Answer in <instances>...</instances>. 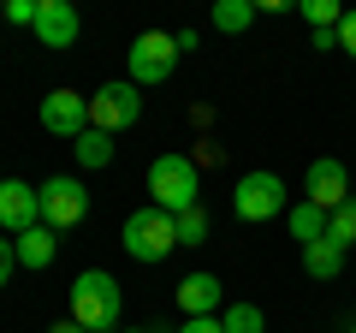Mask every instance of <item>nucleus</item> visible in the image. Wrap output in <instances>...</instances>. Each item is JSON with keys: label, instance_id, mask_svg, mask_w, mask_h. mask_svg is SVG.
<instances>
[{"label": "nucleus", "instance_id": "nucleus-4", "mask_svg": "<svg viewBox=\"0 0 356 333\" xmlns=\"http://www.w3.org/2000/svg\"><path fill=\"white\" fill-rule=\"evenodd\" d=\"M178 65V36H161V30H143L137 42L125 48V77L137 84V90H149V84H166Z\"/></svg>", "mask_w": 356, "mask_h": 333}, {"label": "nucleus", "instance_id": "nucleus-15", "mask_svg": "<svg viewBox=\"0 0 356 333\" xmlns=\"http://www.w3.org/2000/svg\"><path fill=\"white\" fill-rule=\"evenodd\" d=\"M285 220H291V238H297V250L303 244H315V238H327V208H315V203H297V208H285Z\"/></svg>", "mask_w": 356, "mask_h": 333}, {"label": "nucleus", "instance_id": "nucleus-25", "mask_svg": "<svg viewBox=\"0 0 356 333\" xmlns=\"http://www.w3.org/2000/svg\"><path fill=\"white\" fill-rule=\"evenodd\" d=\"M339 48L356 60V13H344V18H339Z\"/></svg>", "mask_w": 356, "mask_h": 333}, {"label": "nucleus", "instance_id": "nucleus-22", "mask_svg": "<svg viewBox=\"0 0 356 333\" xmlns=\"http://www.w3.org/2000/svg\"><path fill=\"white\" fill-rule=\"evenodd\" d=\"M36 6L42 0H6V24H30L36 30Z\"/></svg>", "mask_w": 356, "mask_h": 333}, {"label": "nucleus", "instance_id": "nucleus-20", "mask_svg": "<svg viewBox=\"0 0 356 333\" xmlns=\"http://www.w3.org/2000/svg\"><path fill=\"white\" fill-rule=\"evenodd\" d=\"M327 238L339 244V250H356V196L344 208H332V220H327Z\"/></svg>", "mask_w": 356, "mask_h": 333}, {"label": "nucleus", "instance_id": "nucleus-28", "mask_svg": "<svg viewBox=\"0 0 356 333\" xmlns=\"http://www.w3.org/2000/svg\"><path fill=\"white\" fill-rule=\"evenodd\" d=\"M125 333H161V327H125Z\"/></svg>", "mask_w": 356, "mask_h": 333}, {"label": "nucleus", "instance_id": "nucleus-6", "mask_svg": "<svg viewBox=\"0 0 356 333\" xmlns=\"http://www.w3.org/2000/svg\"><path fill=\"white\" fill-rule=\"evenodd\" d=\"M232 208H238V220H273V215H285V179H280V173H267V166L243 173V179L232 185Z\"/></svg>", "mask_w": 356, "mask_h": 333}, {"label": "nucleus", "instance_id": "nucleus-13", "mask_svg": "<svg viewBox=\"0 0 356 333\" xmlns=\"http://www.w3.org/2000/svg\"><path fill=\"white\" fill-rule=\"evenodd\" d=\"M18 268H30V274H36V268H48V262H54V250H60V232H54V226H30V232H18Z\"/></svg>", "mask_w": 356, "mask_h": 333}, {"label": "nucleus", "instance_id": "nucleus-12", "mask_svg": "<svg viewBox=\"0 0 356 333\" xmlns=\"http://www.w3.org/2000/svg\"><path fill=\"white\" fill-rule=\"evenodd\" d=\"M178 309H184V316H220V309H226V292H220V280L214 274H184V280H178Z\"/></svg>", "mask_w": 356, "mask_h": 333}, {"label": "nucleus", "instance_id": "nucleus-29", "mask_svg": "<svg viewBox=\"0 0 356 333\" xmlns=\"http://www.w3.org/2000/svg\"><path fill=\"white\" fill-rule=\"evenodd\" d=\"M350 191H356V166H350Z\"/></svg>", "mask_w": 356, "mask_h": 333}, {"label": "nucleus", "instance_id": "nucleus-18", "mask_svg": "<svg viewBox=\"0 0 356 333\" xmlns=\"http://www.w3.org/2000/svg\"><path fill=\"white\" fill-rule=\"evenodd\" d=\"M250 24H255V0H220L214 6V30H226V36H238Z\"/></svg>", "mask_w": 356, "mask_h": 333}, {"label": "nucleus", "instance_id": "nucleus-5", "mask_svg": "<svg viewBox=\"0 0 356 333\" xmlns=\"http://www.w3.org/2000/svg\"><path fill=\"white\" fill-rule=\"evenodd\" d=\"M143 119V90L131 84V77H113V84H102V90L89 95V125L95 131H131Z\"/></svg>", "mask_w": 356, "mask_h": 333}, {"label": "nucleus", "instance_id": "nucleus-26", "mask_svg": "<svg viewBox=\"0 0 356 333\" xmlns=\"http://www.w3.org/2000/svg\"><path fill=\"white\" fill-rule=\"evenodd\" d=\"M309 48H315V54H332V48H339V30H315V36H309Z\"/></svg>", "mask_w": 356, "mask_h": 333}, {"label": "nucleus", "instance_id": "nucleus-2", "mask_svg": "<svg viewBox=\"0 0 356 333\" xmlns=\"http://www.w3.org/2000/svg\"><path fill=\"white\" fill-rule=\"evenodd\" d=\"M149 191H154V208L184 215V208L202 203V173H196L191 155H154L149 161Z\"/></svg>", "mask_w": 356, "mask_h": 333}, {"label": "nucleus", "instance_id": "nucleus-17", "mask_svg": "<svg viewBox=\"0 0 356 333\" xmlns=\"http://www.w3.org/2000/svg\"><path fill=\"white\" fill-rule=\"evenodd\" d=\"M220 327H226V333H261L267 316H261V304L243 297V304H226V309H220Z\"/></svg>", "mask_w": 356, "mask_h": 333}, {"label": "nucleus", "instance_id": "nucleus-23", "mask_svg": "<svg viewBox=\"0 0 356 333\" xmlns=\"http://www.w3.org/2000/svg\"><path fill=\"white\" fill-rule=\"evenodd\" d=\"M13 268H18V244L0 238V286H13Z\"/></svg>", "mask_w": 356, "mask_h": 333}, {"label": "nucleus", "instance_id": "nucleus-16", "mask_svg": "<svg viewBox=\"0 0 356 333\" xmlns=\"http://www.w3.org/2000/svg\"><path fill=\"white\" fill-rule=\"evenodd\" d=\"M72 149H77V166H107V161H113V149H119V143L107 137V131H95V125H89L83 137L72 143Z\"/></svg>", "mask_w": 356, "mask_h": 333}, {"label": "nucleus", "instance_id": "nucleus-11", "mask_svg": "<svg viewBox=\"0 0 356 333\" xmlns=\"http://www.w3.org/2000/svg\"><path fill=\"white\" fill-rule=\"evenodd\" d=\"M77 30H83V24H77L72 0H42V6H36V42H42V48H72Z\"/></svg>", "mask_w": 356, "mask_h": 333}, {"label": "nucleus", "instance_id": "nucleus-21", "mask_svg": "<svg viewBox=\"0 0 356 333\" xmlns=\"http://www.w3.org/2000/svg\"><path fill=\"white\" fill-rule=\"evenodd\" d=\"M297 13H303V18H309V24H315V30H339L344 6H339V0H303Z\"/></svg>", "mask_w": 356, "mask_h": 333}, {"label": "nucleus", "instance_id": "nucleus-7", "mask_svg": "<svg viewBox=\"0 0 356 333\" xmlns=\"http://www.w3.org/2000/svg\"><path fill=\"white\" fill-rule=\"evenodd\" d=\"M42 191V226H54V232H72L77 220L89 215V191H83V179H72V173H54L48 185H36Z\"/></svg>", "mask_w": 356, "mask_h": 333}, {"label": "nucleus", "instance_id": "nucleus-10", "mask_svg": "<svg viewBox=\"0 0 356 333\" xmlns=\"http://www.w3.org/2000/svg\"><path fill=\"white\" fill-rule=\"evenodd\" d=\"M0 226H6V238H18V232L42 226V191L24 179H0Z\"/></svg>", "mask_w": 356, "mask_h": 333}, {"label": "nucleus", "instance_id": "nucleus-19", "mask_svg": "<svg viewBox=\"0 0 356 333\" xmlns=\"http://www.w3.org/2000/svg\"><path fill=\"white\" fill-rule=\"evenodd\" d=\"M208 226H214V220H208L202 203L184 208V215H178V244H184V250H202V244H208Z\"/></svg>", "mask_w": 356, "mask_h": 333}, {"label": "nucleus", "instance_id": "nucleus-24", "mask_svg": "<svg viewBox=\"0 0 356 333\" xmlns=\"http://www.w3.org/2000/svg\"><path fill=\"white\" fill-rule=\"evenodd\" d=\"M178 333H226V327H220V316H184Z\"/></svg>", "mask_w": 356, "mask_h": 333}, {"label": "nucleus", "instance_id": "nucleus-8", "mask_svg": "<svg viewBox=\"0 0 356 333\" xmlns=\"http://www.w3.org/2000/svg\"><path fill=\"white\" fill-rule=\"evenodd\" d=\"M303 203H315V208H344L350 203V166L344 161H332V155H315L309 161V173H303Z\"/></svg>", "mask_w": 356, "mask_h": 333}, {"label": "nucleus", "instance_id": "nucleus-9", "mask_svg": "<svg viewBox=\"0 0 356 333\" xmlns=\"http://www.w3.org/2000/svg\"><path fill=\"white\" fill-rule=\"evenodd\" d=\"M42 131L77 143V137L89 131V95H77V90H48V95H42Z\"/></svg>", "mask_w": 356, "mask_h": 333}, {"label": "nucleus", "instance_id": "nucleus-1", "mask_svg": "<svg viewBox=\"0 0 356 333\" xmlns=\"http://www.w3.org/2000/svg\"><path fill=\"white\" fill-rule=\"evenodd\" d=\"M119 309H125V292L107 268H83L72 280V321L89 333H113L119 327Z\"/></svg>", "mask_w": 356, "mask_h": 333}, {"label": "nucleus", "instance_id": "nucleus-14", "mask_svg": "<svg viewBox=\"0 0 356 333\" xmlns=\"http://www.w3.org/2000/svg\"><path fill=\"white\" fill-rule=\"evenodd\" d=\"M303 274H309V280H339V274H344V250L332 238L303 244Z\"/></svg>", "mask_w": 356, "mask_h": 333}, {"label": "nucleus", "instance_id": "nucleus-3", "mask_svg": "<svg viewBox=\"0 0 356 333\" xmlns=\"http://www.w3.org/2000/svg\"><path fill=\"white\" fill-rule=\"evenodd\" d=\"M119 244H125V256L131 262H166L178 250V215H166V208H137V215L125 220V232H119Z\"/></svg>", "mask_w": 356, "mask_h": 333}, {"label": "nucleus", "instance_id": "nucleus-30", "mask_svg": "<svg viewBox=\"0 0 356 333\" xmlns=\"http://www.w3.org/2000/svg\"><path fill=\"white\" fill-rule=\"evenodd\" d=\"M350 333H356V327H350Z\"/></svg>", "mask_w": 356, "mask_h": 333}, {"label": "nucleus", "instance_id": "nucleus-27", "mask_svg": "<svg viewBox=\"0 0 356 333\" xmlns=\"http://www.w3.org/2000/svg\"><path fill=\"white\" fill-rule=\"evenodd\" d=\"M48 333H89V327H77V321H72V316H65V321H54V327H48Z\"/></svg>", "mask_w": 356, "mask_h": 333}]
</instances>
